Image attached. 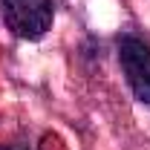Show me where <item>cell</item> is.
Wrapping results in <instances>:
<instances>
[{
	"mask_svg": "<svg viewBox=\"0 0 150 150\" xmlns=\"http://www.w3.org/2000/svg\"><path fill=\"white\" fill-rule=\"evenodd\" d=\"M0 150H6V147H0Z\"/></svg>",
	"mask_w": 150,
	"mask_h": 150,
	"instance_id": "3",
	"label": "cell"
},
{
	"mask_svg": "<svg viewBox=\"0 0 150 150\" xmlns=\"http://www.w3.org/2000/svg\"><path fill=\"white\" fill-rule=\"evenodd\" d=\"M0 12L6 20V29L23 40H38L52 29L55 3L52 0H3Z\"/></svg>",
	"mask_w": 150,
	"mask_h": 150,
	"instance_id": "1",
	"label": "cell"
},
{
	"mask_svg": "<svg viewBox=\"0 0 150 150\" xmlns=\"http://www.w3.org/2000/svg\"><path fill=\"white\" fill-rule=\"evenodd\" d=\"M118 61H121V69L127 75L133 95L150 104V46L136 35L118 38Z\"/></svg>",
	"mask_w": 150,
	"mask_h": 150,
	"instance_id": "2",
	"label": "cell"
}]
</instances>
